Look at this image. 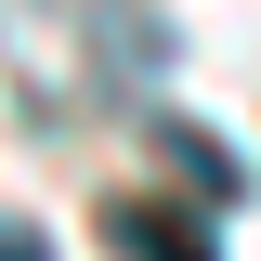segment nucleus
<instances>
[{
    "label": "nucleus",
    "instance_id": "f257e3e1",
    "mask_svg": "<svg viewBox=\"0 0 261 261\" xmlns=\"http://www.w3.org/2000/svg\"><path fill=\"white\" fill-rule=\"evenodd\" d=\"M105 235H118V261H222V248H209V222L144 209V196H118V209H105Z\"/></svg>",
    "mask_w": 261,
    "mask_h": 261
},
{
    "label": "nucleus",
    "instance_id": "f03ea898",
    "mask_svg": "<svg viewBox=\"0 0 261 261\" xmlns=\"http://www.w3.org/2000/svg\"><path fill=\"white\" fill-rule=\"evenodd\" d=\"M170 157H183V170H196V183H209V196H235V157H222V144H209V130H170Z\"/></svg>",
    "mask_w": 261,
    "mask_h": 261
},
{
    "label": "nucleus",
    "instance_id": "7ed1b4c3",
    "mask_svg": "<svg viewBox=\"0 0 261 261\" xmlns=\"http://www.w3.org/2000/svg\"><path fill=\"white\" fill-rule=\"evenodd\" d=\"M0 261H53V235H39V222H13V209H0Z\"/></svg>",
    "mask_w": 261,
    "mask_h": 261
}]
</instances>
